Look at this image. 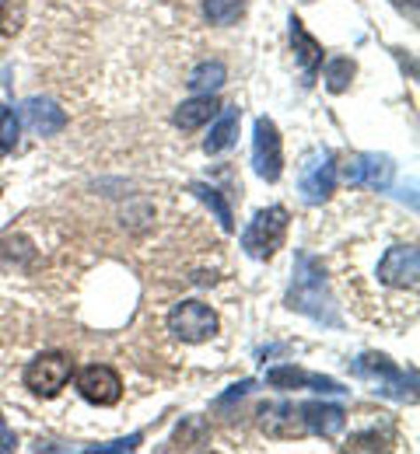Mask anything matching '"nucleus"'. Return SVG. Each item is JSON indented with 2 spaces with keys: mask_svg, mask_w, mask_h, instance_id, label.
I'll return each instance as SVG.
<instances>
[{
  "mask_svg": "<svg viewBox=\"0 0 420 454\" xmlns=\"http://www.w3.org/2000/svg\"><path fill=\"white\" fill-rule=\"evenodd\" d=\"M249 0H203V14L210 25H235L245 14Z\"/></svg>",
  "mask_w": 420,
  "mask_h": 454,
  "instance_id": "nucleus-19",
  "label": "nucleus"
},
{
  "mask_svg": "<svg viewBox=\"0 0 420 454\" xmlns=\"http://www.w3.org/2000/svg\"><path fill=\"white\" fill-rule=\"evenodd\" d=\"M291 46H295V57H298L305 74H312L322 63V46L305 32V25H301L298 18H291Z\"/></svg>",
  "mask_w": 420,
  "mask_h": 454,
  "instance_id": "nucleus-17",
  "label": "nucleus"
},
{
  "mask_svg": "<svg viewBox=\"0 0 420 454\" xmlns=\"http://www.w3.org/2000/svg\"><path fill=\"white\" fill-rule=\"evenodd\" d=\"M225 74H228L225 63H200V67L189 74V88L210 95V91H218V88L225 84Z\"/></svg>",
  "mask_w": 420,
  "mask_h": 454,
  "instance_id": "nucleus-20",
  "label": "nucleus"
},
{
  "mask_svg": "<svg viewBox=\"0 0 420 454\" xmlns=\"http://www.w3.org/2000/svg\"><path fill=\"white\" fill-rule=\"evenodd\" d=\"M252 168L263 182H277L284 171V147L273 119H256V137H252Z\"/></svg>",
  "mask_w": 420,
  "mask_h": 454,
  "instance_id": "nucleus-6",
  "label": "nucleus"
},
{
  "mask_svg": "<svg viewBox=\"0 0 420 454\" xmlns=\"http://www.w3.org/2000/svg\"><path fill=\"white\" fill-rule=\"evenodd\" d=\"M301 419H305V427H308L312 434H319V437H326V441H333V437L347 427V412H344L340 405H326V402H308V405H301Z\"/></svg>",
  "mask_w": 420,
  "mask_h": 454,
  "instance_id": "nucleus-13",
  "label": "nucleus"
},
{
  "mask_svg": "<svg viewBox=\"0 0 420 454\" xmlns=\"http://www.w3.org/2000/svg\"><path fill=\"white\" fill-rule=\"evenodd\" d=\"M354 374L371 381L378 395L400 398V402H414L417 398V374L396 367L385 353H361L354 360Z\"/></svg>",
  "mask_w": 420,
  "mask_h": 454,
  "instance_id": "nucleus-1",
  "label": "nucleus"
},
{
  "mask_svg": "<svg viewBox=\"0 0 420 454\" xmlns=\"http://www.w3.org/2000/svg\"><path fill=\"white\" fill-rule=\"evenodd\" d=\"M291 308L295 311H305L326 325H337V311H329V297H326V286H322V270L308 259V255H298V273H295V286H291Z\"/></svg>",
  "mask_w": 420,
  "mask_h": 454,
  "instance_id": "nucleus-2",
  "label": "nucleus"
},
{
  "mask_svg": "<svg viewBox=\"0 0 420 454\" xmlns=\"http://www.w3.org/2000/svg\"><path fill=\"white\" fill-rule=\"evenodd\" d=\"M392 171H396V165H392L385 154H358V158L344 168V178H347L351 185H364V189L382 192V189H389Z\"/></svg>",
  "mask_w": 420,
  "mask_h": 454,
  "instance_id": "nucleus-11",
  "label": "nucleus"
},
{
  "mask_svg": "<svg viewBox=\"0 0 420 454\" xmlns=\"http://www.w3.org/2000/svg\"><path fill=\"white\" fill-rule=\"evenodd\" d=\"M288 210L284 207H266V210H259L249 227L242 231V248H245V255H252V259H273V252L284 245V238H288Z\"/></svg>",
  "mask_w": 420,
  "mask_h": 454,
  "instance_id": "nucleus-3",
  "label": "nucleus"
},
{
  "mask_svg": "<svg viewBox=\"0 0 420 454\" xmlns=\"http://www.w3.org/2000/svg\"><path fill=\"white\" fill-rule=\"evenodd\" d=\"M214 113H218V98H214V95H196V98L182 102L179 109H176V126L186 129V133H193V129H200L203 122H210Z\"/></svg>",
  "mask_w": 420,
  "mask_h": 454,
  "instance_id": "nucleus-16",
  "label": "nucleus"
},
{
  "mask_svg": "<svg viewBox=\"0 0 420 454\" xmlns=\"http://www.w3.org/2000/svg\"><path fill=\"white\" fill-rule=\"evenodd\" d=\"M21 25H25V4L21 0H4L0 4V32L14 35Z\"/></svg>",
  "mask_w": 420,
  "mask_h": 454,
  "instance_id": "nucleus-22",
  "label": "nucleus"
},
{
  "mask_svg": "<svg viewBox=\"0 0 420 454\" xmlns=\"http://www.w3.org/2000/svg\"><path fill=\"white\" fill-rule=\"evenodd\" d=\"M189 192H196V196H200V200H203V203L214 210V217L221 221V227H225V231H235V221H232V207L225 203V196H221L214 185H207V182H193V185H189Z\"/></svg>",
  "mask_w": 420,
  "mask_h": 454,
  "instance_id": "nucleus-18",
  "label": "nucleus"
},
{
  "mask_svg": "<svg viewBox=\"0 0 420 454\" xmlns=\"http://www.w3.org/2000/svg\"><path fill=\"white\" fill-rule=\"evenodd\" d=\"M259 430L266 437H277V441H295L301 434H308L305 419H301V409H295L291 402H270L259 409Z\"/></svg>",
  "mask_w": 420,
  "mask_h": 454,
  "instance_id": "nucleus-10",
  "label": "nucleus"
},
{
  "mask_svg": "<svg viewBox=\"0 0 420 454\" xmlns=\"http://www.w3.org/2000/svg\"><path fill=\"white\" fill-rule=\"evenodd\" d=\"M14 448V434L7 430V423H4V416H0V451H11Z\"/></svg>",
  "mask_w": 420,
  "mask_h": 454,
  "instance_id": "nucleus-24",
  "label": "nucleus"
},
{
  "mask_svg": "<svg viewBox=\"0 0 420 454\" xmlns=\"http://www.w3.org/2000/svg\"><path fill=\"white\" fill-rule=\"evenodd\" d=\"M392 4H396L403 14H407V7H410V21H417V0H392Z\"/></svg>",
  "mask_w": 420,
  "mask_h": 454,
  "instance_id": "nucleus-25",
  "label": "nucleus"
},
{
  "mask_svg": "<svg viewBox=\"0 0 420 454\" xmlns=\"http://www.w3.org/2000/svg\"><path fill=\"white\" fill-rule=\"evenodd\" d=\"M77 392L88 398L91 405H116L123 398V381L120 374L106 364H91L77 374Z\"/></svg>",
  "mask_w": 420,
  "mask_h": 454,
  "instance_id": "nucleus-9",
  "label": "nucleus"
},
{
  "mask_svg": "<svg viewBox=\"0 0 420 454\" xmlns=\"http://www.w3.org/2000/svg\"><path fill=\"white\" fill-rule=\"evenodd\" d=\"M67 381H70V356L67 353H39L25 367V385L43 398L60 395Z\"/></svg>",
  "mask_w": 420,
  "mask_h": 454,
  "instance_id": "nucleus-5",
  "label": "nucleus"
},
{
  "mask_svg": "<svg viewBox=\"0 0 420 454\" xmlns=\"http://www.w3.org/2000/svg\"><path fill=\"white\" fill-rule=\"evenodd\" d=\"M14 144H18V119L11 109H0V154L14 151Z\"/></svg>",
  "mask_w": 420,
  "mask_h": 454,
  "instance_id": "nucleus-23",
  "label": "nucleus"
},
{
  "mask_svg": "<svg viewBox=\"0 0 420 454\" xmlns=\"http://www.w3.org/2000/svg\"><path fill=\"white\" fill-rule=\"evenodd\" d=\"M378 284L389 286V290H400V294H414L417 290L420 277V255L417 245H392L382 259H378V270H375Z\"/></svg>",
  "mask_w": 420,
  "mask_h": 454,
  "instance_id": "nucleus-4",
  "label": "nucleus"
},
{
  "mask_svg": "<svg viewBox=\"0 0 420 454\" xmlns=\"http://www.w3.org/2000/svg\"><path fill=\"white\" fill-rule=\"evenodd\" d=\"M266 381L273 385V388H312V392H333V395H340V392H347L340 381H333V378H322V374H308V371H301V367H270L266 371Z\"/></svg>",
  "mask_w": 420,
  "mask_h": 454,
  "instance_id": "nucleus-12",
  "label": "nucleus"
},
{
  "mask_svg": "<svg viewBox=\"0 0 420 454\" xmlns=\"http://www.w3.org/2000/svg\"><path fill=\"white\" fill-rule=\"evenodd\" d=\"M298 189L305 196V203H326L337 189V165H333V154L329 151H315L298 175Z\"/></svg>",
  "mask_w": 420,
  "mask_h": 454,
  "instance_id": "nucleus-7",
  "label": "nucleus"
},
{
  "mask_svg": "<svg viewBox=\"0 0 420 454\" xmlns=\"http://www.w3.org/2000/svg\"><path fill=\"white\" fill-rule=\"evenodd\" d=\"M169 329L182 342H203L218 333V315L200 301H182L179 308L169 315Z\"/></svg>",
  "mask_w": 420,
  "mask_h": 454,
  "instance_id": "nucleus-8",
  "label": "nucleus"
},
{
  "mask_svg": "<svg viewBox=\"0 0 420 454\" xmlns=\"http://www.w3.org/2000/svg\"><path fill=\"white\" fill-rule=\"evenodd\" d=\"M21 115H25L28 129L39 133V137H53V133H60L63 126H67V113L57 109L53 102H43V98H28Z\"/></svg>",
  "mask_w": 420,
  "mask_h": 454,
  "instance_id": "nucleus-14",
  "label": "nucleus"
},
{
  "mask_svg": "<svg viewBox=\"0 0 420 454\" xmlns=\"http://www.w3.org/2000/svg\"><path fill=\"white\" fill-rule=\"evenodd\" d=\"M351 81H354V63L351 59H329L326 63V88L333 95H344L351 88Z\"/></svg>",
  "mask_w": 420,
  "mask_h": 454,
  "instance_id": "nucleus-21",
  "label": "nucleus"
},
{
  "mask_svg": "<svg viewBox=\"0 0 420 454\" xmlns=\"http://www.w3.org/2000/svg\"><path fill=\"white\" fill-rule=\"evenodd\" d=\"M239 122H242L239 106H225V113H221V119L214 122L210 137L203 140V151H207V154H221V151H228V147L235 144V137H239Z\"/></svg>",
  "mask_w": 420,
  "mask_h": 454,
  "instance_id": "nucleus-15",
  "label": "nucleus"
}]
</instances>
